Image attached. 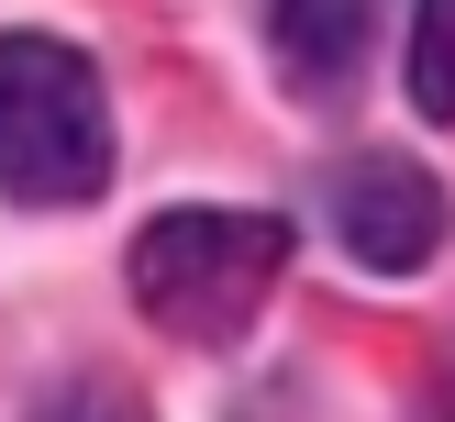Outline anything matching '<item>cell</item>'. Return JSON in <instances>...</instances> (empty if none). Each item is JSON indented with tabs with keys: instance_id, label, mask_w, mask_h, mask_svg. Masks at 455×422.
<instances>
[{
	"instance_id": "1",
	"label": "cell",
	"mask_w": 455,
	"mask_h": 422,
	"mask_svg": "<svg viewBox=\"0 0 455 422\" xmlns=\"http://www.w3.org/2000/svg\"><path fill=\"white\" fill-rule=\"evenodd\" d=\"M111 178V89L78 44L0 34V189L12 200H100Z\"/></svg>"
},
{
	"instance_id": "2",
	"label": "cell",
	"mask_w": 455,
	"mask_h": 422,
	"mask_svg": "<svg viewBox=\"0 0 455 422\" xmlns=\"http://www.w3.org/2000/svg\"><path fill=\"white\" fill-rule=\"evenodd\" d=\"M278 267H289V222L278 211H156L133 234L123 278L145 300V322L189 333V345H222V333L256 322Z\"/></svg>"
},
{
	"instance_id": "3",
	"label": "cell",
	"mask_w": 455,
	"mask_h": 422,
	"mask_svg": "<svg viewBox=\"0 0 455 422\" xmlns=\"http://www.w3.org/2000/svg\"><path fill=\"white\" fill-rule=\"evenodd\" d=\"M444 222H455V200H444V178L422 167V155L367 145V155L333 167V234H345V256L378 267V278H422V267L444 256Z\"/></svg>"
},
{
	"instance_id": "4",
	"label": "cell",
	"mask_w": 455,
	"mask_h": 422,
	"mask_svg": "<svg viewBox=\"0 0 455 422\" xmlns=\"http://www.w3.org/2000/svg\"><path fill=\"white\" fill-rule=\"evenodd\" d=\"M378 44V0H267V56L300 100H345Z\"/></svg>"
},
{
	"instance_id": "5",
	"label": "cell",
	"mask_w": 455,
	"mask_h": 422,
	"mask_svg": "<svg viewBox=\"0 0 455 422\" xmlns=\"http://www.w3.org/2000/svg\"><path fill=\"white\" fill-rule=\"evenodd\" d=\"M400 78H411L422 123H455V0H422V12H411V56H400Z\"/></svg>"
},
{
	"instance_id": "6",
	"label": "cell",
	"mask_w": 455,
	"mask_h": 422,
	"mask_svg": "<svg viewBox=\"0 0 455 422\" xmlns=\"http://www.w3.org/2000/svg\"><path fill=\"white\" fill-rule=\"evenodd\" d=\"M44 422H145V411H133L123 378H67V389L44 400Z\"/></svg>"
},
{
	"instance_id": "7",
	"label": "cell",
	"mask_w": 455,
	"mask_h": 422,
	"mask_svg": "<svg viewBox=\"0 0 455 422\" xmlns=\"http://www.w3.org/2000/svg\"><path fill=\"white\" fill-rule=\"evenodd\" d=\"M434 422H455V378H444V411H434Z\"/></svg>"
}]
</instances>
